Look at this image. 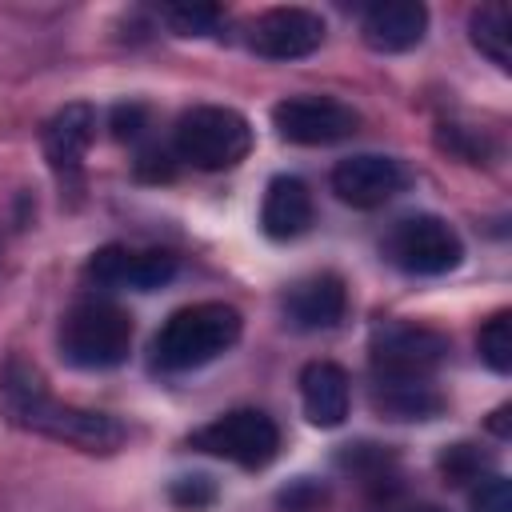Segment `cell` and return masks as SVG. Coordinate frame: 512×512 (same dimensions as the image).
<instances>
[{"instance_id": "6da1fadb", "label": "cell", "mask_w": 512, "mask_h": 512, "mask_svg": "<svg viewBox=\"0 0 512 512\" xmlns=\"http://www.w3.org/2000/svg\"><path fill=\"white\" fill-rule=\"evenodd\" d=\"M0 408L8 424L80 452H116L124 444V424L116 416L56 400L44 388L40 372L20 356H12L0 372Z\"/></svg>"}, {"instance_id": "7a4b0ae2", "label": "cell", "mask_w": 512, "mask_h": 512, "mask_svg": "<svg viewBox=\"0 0 512 512\" xmlns=\"http://www.w3.org/2000/svg\"><path fill=\"white\" fill-rule=\"evenodd\" d=\"M244 332V320L224 300H196L176 308L152 336V364L160 372H192L220 360Z\"/></svg>"}, {"instance_id": "3957f363", "label": "cell", "mask_w": 512, "mask_h": 512, "mask_svg": "<svg viewBox=\"0 0 512 512\" xmlns=\"http://www.w3.org/2000/svg\"><path fill=\"white\" fill-rule=\"evenodd\" d=\"M56 344L72 368H116L132 352V316L112 300H80L64 312Z\"/></svg>"}, {"instance_id": "277c9868", "label": "cell", "mask_w": 512, "mask_h": 512, "mask_svg": "<svg viewBox=\"0 0 512 512\" xmlns=\"http://www.w3.org/2000/svg\"><path fill=\"white\" fill-rule=\"evenodd\" d=\"M172 152L200 168V172H224L236 168L252 152V124L236 108L224 104H196L176 120Z\"/></svg>"}, {"instance_id": "5b68a950", "label": "cell", "mask_w": 512, "mask_h": 512, "mask_svg": "<svg viewBox=\"0 0 512 512\" xmlns=\"http://www.w3.org/2000/svg\"><path fill=\"white\" fill-rule=\"evenodd\" d=\"M384 256L408 276H444L464 260V240L448 220L416 212L392 224L384 236Z\"/></svg>"}, {"instance_id": "8992f818", "label": "cell", "mask_w": 512, "mask_h": 512, "mask_svg": "<svg viewBox=\"0 0 512 512\" xmlns=\"http://www.w3.org/2000/svg\"><path fill=\"white\" fill-rule=\"evenodd\" d=\"M188 444L204 456H216L240 468H264L280 452V428L260 408H232L208 420L204 428H196Z\"/></svg>"}, {"instance_id": "52a82bcc", "label": "cell", "mask_w": 512, "mask_h": 512, "mask_svg": "<svg viewBox=\"0 0 512 512\" xmlns=\"http://www.w3.org/2000/svg\"><path fill=\"white\" fill-rule=\"evenodd\" d=\"M448 340L420 324H384L372 332V376L376 380H432Z\"/></svg>"}, {"instance_id": "ba28073f", "label": "cell", "mask_w": 512, "mask_h": 512, "mask_svg": "<svg viewBox=\"0 0 512 512\" xmlns=\"http://www.w3.org/2000/svg\"><path fill=\"white\" fill-rule=\"evenodd\" d=\"M272 124L288 144L324 148L348 140L360 128V112L336 96H288L272 108Z\"/></svg>"}, {"instance_id": "9c48e42d", "label": "cell", "mask_w": 512, "mask_h": 512, "mask_svg": "<svg viewBox=\"0 0 512 512\" xmlns=\"http://www.w3.org/2000/svg\"><path fill=\"white\" fill-rule=\"evenodd\" d=\"M324 44V20L312 8H268L248 28V48L264 60H304Z\"/></svg>"}, {"instance_id": "30bf717a", "label": "cell", "mask_w": 512, "mask_h": 512, "mask_svg": "<svg viewBox=\"0 0 512 512\" xmlns=\"http://www.w3.org/2000/svg\"><path fill=\"white\" fill-rule=\"evenodd\" d=\"M408 188V168L396 156L360 152L332 168V192L352 208H380Z\"/></svg>"}, {"instance_id": "8fae6325", "label": "cell", "mask_w": 512, "mask_h": 512, "mask_svg": "<svg viewBox=\"0 0 512 512\" xmlns=\"http://www.w3.org/2000/svg\"><path fill=\"white\" fill-rule=\"evenodd\" d=\"M176 276V256L156 248H124L108 244L88 260V280L100 288H128V292H152L164 288Z\"/></svg>"}, {"instance_id": "7c38bea8", "label": "cell", "mask_w": 512, "mask_h": 512, "mask_svg": "<svg viewBox=\"0 0 512 512\" xmlns=\"http://www.w3.org/2000/svg\"><path fill=\"white\" fill-rule=\"evenodd\" d=\"M348 312V288L340 276L332 272H316V276H304L296 280L288 292H284V320L300 332H324V328H336Z\"/></svg>"}, {"instance_id": "4fadbf2b", "label": "cell", "mask_w": 512, "mask_h": 512, "mask_svg": "<svg viewBox=\"0 0 512 512\" xmlns=\"http://www.w3.org/2000/svg\"><path fill=\"white\" fill-rule=\"evenodd\" d=\"M428 32V8L416 0H380L364 12L360 20V36L372 52H408L424 40Z\"/></svg>"}, {"instance_id": "5bb4252c", "label": "cell", "mask_w": 512, "mask_h": 512, "mask_svg": "<svg viewBox=\"0 0 512 512\" xmlns=\"http://www.w3.org/2000/svg\"><path fill=\"white\" fill-rule=\"evenodd\" d=\"M300 404L304 416L316 428H340L352 404V388H348V372L332 360H312L300 372Z\"/></svg>"}, {"instance_id": "9a60e30c", "label": "cell", "mask_w": 512, "mask_h": 512, "mask_svg": "<svg viewBox=\"0 0 512 512\" xmlns=\"http://www.w3.org/2000/svg\"><path fill=\"white\" fill-rule=\"evenodd\" d=\"M96 136V112L88 104H64L60 112H52V120L44 124V156L56 172H76L88 156V144Z\"/></svg>"}, {"instance_id": "2e32d148", "label": "cell", "mask_w": 512, "mask_h": 512, "mask_svg": "<svg viewBox=\"0 0 512 512\" xmlns=\"http://www.w3.org/2000/svg\"><path fill=\"white\" fill-rule=\"evenodd\" d=\"M312 224V192L296 176H272L260 204V228L272 240H296Z\"/></svg>"}, {"instance_id": "e0dca14e", "label": "cell", "mask_w": 512, "mask_h": 512, "mask_svg": "<svg viewBox=\"0 0 512 512\" xmlns=\"http://www.w3.org/2000/svg\"><path fill=\"white\" fill-rule=\"evenodd\" d=\"M372 404L388 420H432L444 412V396L432 388V380H376Z\"/></svg>"}, {"instance_id": "ac0fdd59", "label": "cell", "mask_w": 512, "mask_h": 512, "mask_svg": "<svg viewBox=\"0 0 512 512\" xmlns=\"http://www.w3.org/2000/svg\"><path fill=\"white\" fill-rule=\"evenodd\" d=\"M468 36L476 44L480 56H488L496 68H508L512 64V20H508V8L504 4H480L472 16H468Z\"/></svg>"}, {"instance_id": "d6986e66", "label": "cell", "mask_w": 512, "mask_h": 512, "mask_svg": "<svg viewBox=\"0 0 512 512\" xmlns=\"http://www.w3.org/2000/svg\"><path fill=\"white\" fill-rule=\"evenodd\" d=\"M476 348H480V360L492 368V372H512V316L508 312H496L480 336H476Z\"/></svg>"}, {"instance_id": "ffe728a7", "label": "cell", "mask_w": 512, "mask_h": 512, "mask_svg": "<svg viewBox=\"0 0 512 512\" xmlns=\"http://www.w3.org/2000/svg\"><path fill=\"white\" fill-rule=\"evenodd\" d=\"M160 20L176 32V36H208L216 32V24L224 20V12L216 4H164Z\"/></svg>"}, {"instance_id": "44dd1931", "label": "cell", "mask_w": 512, "mask_h": 512, "mask_svg": "<svg viewBox=\"0 0 512 512\" xmlns=\"http://www.w3.org/2000/svg\"><path fill=\"white\" fill-rule=\"evenodd\" d=\"M472 512H512V488L500 472L480 476L472 488Z\"/></svg>"}, {"instance_id": "7402d4cb", "label": "cell", "mask_w": 512, "mask_h": 512, "mask_svg": "<svg viewBox=\"0 0 512 512\" xmlns=\"http://www.w3.org/2000/svg\"><path fill=\"white\" fill-rule=\"evenodd\" d=\"M440 468H444V476H448L452 484L480 480V472H484V456H480L472 444H456V448H448V452H444Z\"/></svg>"}, {"instance_id": "603a6c76", "label": "cell", "mask_w": 512, "mask_h": 512, "mask_svg": "<svg viewBox=\"0 0 512 512\" xmlns=\"http://www.w3.org/2000/svg\"><path fill=\"white\" fill-rule=\"evenodd\" d=\"M168 496H172V504L196 512V508H204V504L216 500V484L208 476H176L172 488H168Z\"/></svg>"}, {"instance_id": "cb8c5ba5", "label": "cell", "mask_w": 512, "mask_h": 512, "mask_svg": "<svg viewBox=\"0 0 512 512\" xmlns=\"http://www.w3.org/2000/svg\"><path fill=\"white\" fill-rule=\"evenodd\" d=\"M280 504H284L288 512H312L316 504H324V488L304 476V480H296V484H288V488L280 492Z\"/></svg>"}, {"instance_id": "d4e9b609", "label": "cell", "mask_w": 512, "mask_h": 512, "mask_svg": "<svg viewBox=\"0 0 512 512\" xmlns=\"http://www.w3.org/2000/svg\"><path fill=\"white\" fill-rule=\"evenodd\" d=\"M140 120H144L140 108H116V136H120V140H124V136H136V132H140Z\"/></svg>"}, {"instance_id": "484cf974", "label": "cell", "mask_w": 512, "mask_h": 512, "mask_svg": "<svg viewBox=\"0 0 512 512\" xmlns=\"http://www.w3.org/2000/svg\"><path fill=\"white\" fill-rule=\"evenodd\" d=\"M388 512H444L436 504H408V508H388Z\"/></svg>"}, {"instance_id": "4316f807", "label": "cell", "mask_w": 512, "mask_h": 512, "mask_svg": "<svg viewBox=\"0 0 512 512\" xmlns=\"http://www.w3.org/2000/svg\"><path fill=\"white\" fill-rule=\"evenodd\" d=\"M496 416H508V408H500V412H496ZM492 428H496V432H500V436H508V428H504V420H492Z\"/></svg>"}]
</instances>
